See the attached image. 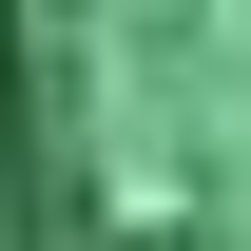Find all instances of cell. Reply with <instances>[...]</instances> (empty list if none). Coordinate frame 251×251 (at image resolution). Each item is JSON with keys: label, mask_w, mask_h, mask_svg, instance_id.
<instances>
[{"label": "cell", "mask_w": 251, "mask_h": 251, "mask_svg": "<svg viewBox=\"0 0 251 251\" xmlns=\"http://www.w3.org/2000/svg\"><path fill=\"white\" fill-rule=\"evenodd\" d=\"M0 251H58V97H39V0H0Z\"/></svg>", "instance_id": "obj_1"}]
</instances>
